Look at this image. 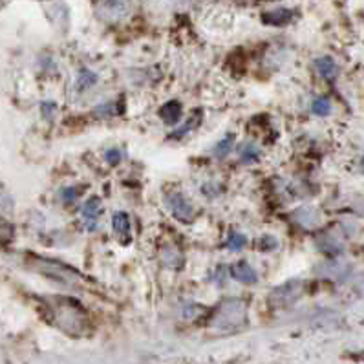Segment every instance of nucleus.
I'll return each mask as SVG.
<instances>
[{"mask_svg": "<svg viewBox=\"0 0 364 364\" xmlns=\"http://www.w3.org/2000/svg\"><path fill=\"white\" fill-rule=\"evenodd\" d=\"M48 306H50V311H52L57 328H60V330L70 335L85 333L86 328H88V318H86L85 311H82L77 302L57 296V299L48 300Z\"/></svg>", "mask_w": 364, "mask_h": 364, "instance_id": "1", "label": "nucleus"}, {"mask_svg": "<svg viewBox=\"0 0 364 364\" xmlns=\"http://www.w3.org/2000/svg\"><path fill=\"white\" fill-rule=\"evenodd\" d=\"M245 322H247V304L238 299L222 302L213 318V326L218 331L240 330L245 326Z\"/></svg>", "mask_w": 364, "mask_h": 364, "instance_id": "2", "label": "nucleus"}, {"mask_svg": "<svg viewBox=\"0 0 364 364\" xmlns=\"http://www.w3.org/2000/svg\"><path fill=\"white\" fill-rule=\"evenodd\" d=\"M28 266H30V269L37 271V273L44 274V277H50V279L65 284V286H77V284L82 282L81 274L77 271L65 266V264H60V262L48 260V258L31 255V257H28Z\"/></svg>", "mask_w": 364, "mask_h": 364, "instance_id": "3", "label": "nucleus"}, {"mask_svg": "<svg viewBox=\"0 0 364 364\" xmlns=\"http://www.w3.org/2000/svg\"><path fill=\"white\" fill-rule=\"evenodd\" d=\"M302 282L299 280H289V282L282 284V286L274 287L273 291L269 295V304L273 308H286V306H291L293 302L300 299L302 295Z\"/></svg>", "mask_w": 364, "mask_h": 364, "instance_id": "4", "label": "nucleus"}, {"mask_svg": "<svg viewBox=\"0 0 364 364\" xmlns=\"http://www.w3.org/2000/svg\"><path fill=\"white\" fill-rule=\"evenodd\" d=\"M165 203H167L168 210H171V215L174 216L176 220H180V222L191 223L194 220V216H196V213H194V207L191 205V202L183 196V194H180V193L167 194V198H165Z\"/></svg>", "mask_w": 364, "mask_h": 364, "instance_id": "5", "label": "nucleus"}, {"mask_svg": "<svg viewBox=\"0 0 364 364\" xmlns=\"http://www.w3.org/2000/svg\"><path fill=\"white\" fill-rule=\"evenodd\" d=\"M101 209H103V205H101V200H99L97 196L88 198L85 205H82L81 216L82 222H85V228L88 229V231H95V228H97V220L99 215H101Z\"/></svg>", "mask_w": 364, "mask_h": 364, "instance_id": "6", "label": "nucleus"}, {"mask_svg": "<svg viewBox=\"0 0 364 364\" xmlns=\"http://www.w3.org/2000/svg\"><path fill=\"white\" fill-rule=\"evenodd\" d=\"M293 218L302 225V228H317L318 223H321V213H318L315 207H302V209L295 210L293 213Z\"/></svg>", "mask_w": 364, "mask_h": 364, "instance_id": "7", "label": "nucleus"}, {"mask_svg": "<svg viewBox=\"0 0 364 364\" xmlns=\"http://www.w3.org/2000/svg\"><path fill=\"white\" fill-rule=\"evenodd\" d=\"M231 274L235 277L236 280H238V282H242V284H257V280H258L257 271L249 266L245 260L235 264V266L231 267Z\"/></svg>", "mask_w": 364, "mask_h": 364, "instance_id": "8", "label": "nucleus"}, {"mask_svg": "<svg viewBox=\"0 0 364 364\" xmlns=\"http://www.w3.org/2000/svg\"><path fill=\"white\" fill-rule=\"evenodd\" d=\"M181 112L183 110H181V105L178 103V101H168V103H165L161 107L159 116H161V119L167 124H176L180 123Z\"/></svg>", "mask_w": 364, "mask_h": 364, "instance_id": "9", "label": "nucleus"}, {"mask_svg": "<svg viewBox=\"0 0 364 364\" xmlns=\"http://www.w3.org/2000/svg\"><path fill=\"white\" fill-rule=\"evenodd\" d=\"M112 228H114V232H116L119 238H123V240H129L130 218L127 213H116V215L112 216Z\"/></svg>", "mask_w": 364, "mask_h": 364, "instance_id": "10", "label": "nucleus"}, {"mask_svg": "<svg viewBox=\"0 0 364 364\" xmlns=\"http://www.w3.org/2000/svg\"><path fill=\"white\" fill-rule=\"evenodd\" d=\"M315 68L328 81L337 75V65H335V60L331 57H321V59L315 60Z\"/></svg>", "mask_w": 364, "mask_h": 364, "instance_id": "11", "label": "nucleus"}, {"mask_svg": "<svg viewBox=\"0 0 364 364\" xmlns=\"http://www.w3.org/2000/svg\"><path fill=\"white\" fill-rule=\"evenodd\" d=\"M262 150L258 149L257 145H253V143H245V145L240 146V150H238V156H240V161L242 163H255L258 158H260Z\"/></svg>", "mask_w": 364, "mask_h": 364, "instance_id": "12", "label": "nucleus"}, {"mask_svg": "<svg viewBox=\"0 0 364 364\" xmlns=\"http://www.w3.org/2000/svg\"><path fill=\"white\" fill-rule=\"evenodd\" d=\"M291 17H293L291 11H287V9H279V11L264 15V21H266L267 24H273V26H284V24H287V22L291 21Z\"/></svg>", "mask_w": 364, "mask_h": 364, "instance_id": "13", "label": "nucleus"}, {"mask_svg": "<svg viewBox=\"0 0 364 364\" xmlns=\"http://www.w3.org/2000/svg\"><path fill=\"white\" fill-rule=\"evenodd\" d=\"M232 145H235V134H228V136L223 137V139H220L218 145L215 146V158L218 159H223L225 156H229V152L232 150Z\"/></svg>", "mask_w": 364, "mask_h": 364, "instance_id": "14", "label": "nucleus"}, {"mask_svg": "<svg viewBox=\"0 0 364 364\" xmlns=\"http://www.w3.org/2000/svg\"><path fill=\"white\" fill-rule=\"evenodd\" d=\"M311 112L315 116L326 117L331 114V103L328 97H317L311 103Z\"/></svg>", "mask_w": 364, "mask_h": 364, "instance_id": "15", "label": "nucleus"}, {"mask_svg": "<svg viewBox=\"0 0 364 364\" xmlns=\"http://www.w3.org/2000/svg\"><path fill=\"white\" fill-rule=\"evenodd\" d=\"M103 6L112 17H119V15H123L124 11H127L129 2H127V0H105Z\"/></svg>", "mask_w": 364, "mask_h": 364, "instance_id": "16", "label": "nucleus"}, {"mask_svg": "<svg viewBox=\"0 0 364 364\" xmlns=\"http://www.w3.org/2000/svg\"><path fill=\"white\" fill-rule=\"evenodd\" d=\"M97 82V75L90 70H82L77 77V88L79 90H88L90 86H94Z\"/></svg>", "mask_w": 364, "mask_h": 364, "instance_id": "17", "label": "nucleus"}, {"mask_svg": "<svg viewBox=\"0 0 364 364\" xmlns=\"http://www.w3.org/2000/svg\"><path fill=\"white\" fill-rule=\"evenodd\" d=\"M247 245V236L242 235V232H231L228 238V247L231 251H242V249Z\"/></svg>", "mask_w": 364, "mask_h": 364, "instance_id": "18", "label": "nucleus"}, {"mask_svg": "<svg viewBox=\"0 0 364 364\" xmlns=\"http://www.w3.org/2000/svg\"><path fill=\"white\" fill-rule=\"evenodd\" d=\"M258 247H260V251H264V253H269V251L279 247V240L271 235H264L260 236V240H258Z\"/></svg>", "mask_w": 364, "mask_h": 364, "instance_id": "19", "label": "nucleus"}, {"mask_svg": "<svg viewBox=\"0 0 364 364\" xmlns=\"http://www.w3.org/2000/svg\"><path fill=\"white\" fill-rule=\"evenodd\" d=\"M75 198H77V191L73 189V187H66V189L60 191V200L65 203L75 202Z\"/></svg>", "mask_w": 364, "mask_h": 364, "instance_id": "20", "label": "nucleus"}, {"mask_svg": "<svg viewBox=\"0 0 364 364\" xmlns=\"http://www.w3.org/2000/svg\"><path fill=\"white\" fill-rule=\"evenodd\" d=\"M105 158H107V161L110 163V165H117V163L121 161V158H123V154H121L119 149H110V150H107Z\"/></svg>", "mask_w": 364, "mask_h": 364, "instance_id": "21", "label": "nucleus"}, {"mask_svg": "<svg viewBox=\"0 0 364 364\" xmlns=\"http://www.w3.org/2000/svg\"><path fill=\"white\" fill-rule=\"evenodd\" d=\"M41 107H43V108H41V110H43V116L46 117V119H52L53 112L57 110L55 103H52V101H46V103H43Z\"/></svg>", "mask_w": 364, "mask_h": 364, "instance_id": "22", "label": "nucleus"}, {"mask_svg": "<svg viewBox=\"0 0 364 364\" xmlns=\"http://www.w3.org/2000/svg\"><path fill=\"white\" fill-rule=\"evenodd\" d=\"M196 124H198V119H193L191 123H185L181 129H178L176 132H172V137H181L185 132H191V130H193Z\"/></svg>", "mask_w": 364, "mask_h": 364, "instance_id": "23", "label": "nucleus"}, {"mask_svg": "<svg viewBox=\"0 0 364 364\" xmlns=\"http://www.w3.org/2000/svg\"><path fill=\"white\" fill-rule=\"evenodd\" d=\"M360 171H363V172H364V158H363V159H360Z\"/></svg>", "mask_w": 364, "mask_h": 364, "instance_id": "24", "label": "nucleus"}]
</instances>
